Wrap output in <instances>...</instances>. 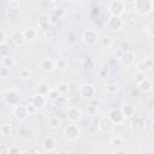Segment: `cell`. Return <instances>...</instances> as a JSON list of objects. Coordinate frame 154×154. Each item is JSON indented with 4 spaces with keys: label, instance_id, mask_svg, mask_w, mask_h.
I'll use <instances>...</instances> for the list:
<instances>
[{
    "label": "cell",
    "instance_id": "obj_1",
    "mask_svg": "<svg viewBox=\"0 0 154 154\" xmlns=\"http://www.w3.org/2000/svg\"><path fill=\"white\" fill-rule=\"evenodd\" d=\"M153 0H135L134 10L140 16H148L153 11Z\"/></svg>",
    "mask_w": 154,
    "mask_h": 154
},
{
    "label": "cell",
    "instance_id": "obj_2",
    "mask_svg": "<svg viewBox=\"0 0 154 154\" xmlns=\"http://www.w3.org/2000/svg\"><path fill=\"white\" fill-rule=\"evenodd\" d=\"M82 41L87 46H95L100 41V35L97 34L96 30L93 29H87L82 34Z\"/></svg>",
    "mask_w": 154,
    "mask_h": 154
},
{
    "label": "cell",
    "instance_id": "obj_3",
    "mask_svg": "<svg viewBox=\"0 0 154 154\" xmlns=\"http://www.w3.org/2000/svg\"><path fill=\"white\" fill-rule=\"evenodd\" d=\"M64 136L66 140L69 141H76L77 138H79L81 136V129L76 123H71L67 124L64 129Z\"/></svg>",
    "mask_w": 154,
    "mask_h": 154
},
{
    "label": "cell",
    "instance_id": "obj_4",
    "mask_svg": "<svg viewBox=\"0 0 154 154\" xmlns=\"http://www.w3.org/2000/svg\"><path fill=\"white\" fill-rule=\"evenodd\" d=\"M4 101L10 107H14L20 101V94H19V91L16 90V89H7L4 93Z\"/></svg>",
    "mask_w": 154,
    "mask_h": 154
},
{
    "label": "cell",
    "instance_id": "obj_5",
    "mask_svg": "<svg viewBox=\"0 0 154 154\" xmlns=\"http://www.w3.org/2000/svg\"><path fill=\"white\" fill-rule=\"evenodd\" d=\"M12 114H13V117H14L17 120H20V122L26 120L28 117L30 116L29 112H28V107H26V105H23V103H20V102L13 107V109H12Z\"/></svg>",
    "mask_w": 154,
    "mask_h": 154
},
{
    "label": "cell",
    "instance_id": "obj_6",
    "mask_svg": "<svg viewBox=\"0 0 154 154\" xmlns=\"http://www.w3.org/2000/svg\"><path fill=\"white\" fill-rule=\"evenodd\" d=\"M124 25V20L122 17L119 16H109L107 22H106V26L108 30H112V31H118L123 28Z\"/></svg>",
    "mask_w": 154,
    "mask_h": 154
},
{
    "label": "cell",
    "instance_id": "obj_7",
    "mask_svg": "<svg viewBox=\"0 0 154 154\" xmlns=\"http://www.w3.org/2000/svg\"><path fill=\"white\" fill-rule=\"evenodd\" d=\"M97 126H99L100 131H102L105 134H111L114 129V124H113V122L111 120V118L108 116L101 117L97 122Z\"/></svg>",
    "mask_w": 154,
    "mask_h": 154
},
{
    "label": "cell",
    "instance_id": "obj_8",
    "mask_svg": "<svg viewBox=\"0 0 154 154\" xmlns=\"http://www.w3.org/2000/svg\"><path fill=\"white\" fill-rule=\"evenodd\" d=\"M108 11H109V14L111 16H119L122 17L124 11H125V5L124 2L122 1H114L112 0L109 6H108Z\"/></svg>",
    "mask_w": 154,
    "mask_h": 154
},
{
    "label": "cell",
    "instance_id": "obj_9",
    "mask_svg": "<svg viewBox=\"0 0 154 154\" xmlns=\"http://www.w3.org/2000/svg\"><path fill=\"white\" fill-rule=\"evenodd\" d=\"M96 94V89L91 83H84L79 88V95L84 99H93Z\"/></svg>",
    "mask_w": 154,
    "mask_h": 154
},
{
    "label": "cell",
    "instance_id": "obj_10",
    "mask_svg": "<svg viewBox=\"0 0 154 154\" xmlns=\"http://www.w3.org/2000/svg\"><path fill=\"white\" fill-rule=\"evenodd\" d=\"M38 65H40V69L46 73H51L57 69V61L53 60L52 58H45L40 60Z\"/></svg>",
    "mask_w": 154,
    "mask_h": 154
},
{
    "label": "cell",
    "instance_id": "obj_11",
    "mask_svg": "<svg viewBox=\"0 0 154 154\" xmlns=\"http://www.w3.org/2000/svg\"><path fill=\"white\" fill-rule=\"evenodd\" d=\"M107 116L111 118V120L113 122L114 125H120V124H123L124 120H125V117H124L122 109H120V108H117V107H116V108H112V109L108 112Z\"/></svg>",
    "mask_w": 154,
    "mask_h": 154
},
{
    "label": "cell",
    "instance_id": "obj_12",
    "mask_svg": "<svg viewBox=\"0 0 154 154\" xmlns=\"http://www.w3.org/2000/svg\"><path fill=\"white\" fill-rule=\"evenodd\" d=\"M135 59H136L135 53L130 49H126V51H123V54H122L119 61L122 63V65L129 67V66H132L135 64Z\"/></svg>",
    "mask_w": 154,
    "mask_h": 154
},
{
    "label": "cell",
    "instance_id": "obj_13",
    "mask_svg": "<svg viewBox=\"0 0 154 154\" xmlns=\"http://www.w3.org/2000/svg\"><path fill=\"white\" fill-rule=\"evenodd\" d=\"M66 117H67V119H69L71 123H77V122L81 119V117H82V111H81V108H78V107L71 106V107H69L67 111H66Z\"/></svg>",
    "mask_w": 154,
    "mask_h": 154
},
{
    "label": "cell",
    "instance_id": "obj_14",
    "mask_svg": "<svg viewBox=\"0 0 154 154\" xmlns=\"http://www.w3.org/2000/svg\"><path fill=\"white\" fill-rule=\"evenodd\" d=\"M136 88L138 89L140 93H142V94H148V93H150V91L153 90V82H152L149 78L146 77L143 81L136 83Z\"/></svg>",
    "mask_w": 154,
    "mask_h": 154
},
{
    "label": "cell",
    "instance_id": "obj_15",
    "mask_svg": "<svg viewBox=\"0 0 154 154\" xmlns=\"http://www.w3.org/2000/svg\"><path fill=\"white\" fill-rule=\"evenodd\" d=\"M136 69L137 71H141V72H148L150 70L154 69V60L153 59H143V60H140L137 64H136Z\"/></svg>",
    "mask_w": 154,
    "mask_h": 154
},
{
    "label": "cell",
    "instance_id": "obj_16",
    "mask_svg": "<svg viewBox=\"0 0 154 154\" xmlns=\"http://www.w3.org/2000/svg\"><path fill=\"white\" fill-rule=\"evenodd\" d=\"M78 65L84 69V70H88V71H91L95 69L96 66V63L93 58H89V57H82L78 59Z\"/></svg>",
    "mask_w": 154,
    "mask_h": 154
},
{
    "label": "cell",
    "instance_id": "obj_17",
    "mask_svg": "<svg viewBox=\"0 0 154 154\" xmlns=\"http://www.w3.org/2000/svg\"><path fill=\"white\" fill-rule=\"evenodd\" d=\"M47 100H48L47 96L40 95V94H35V95L32 96V99H31V102H32V105L37 108V111H40V109H43V108L46 107Z\"/></svg>",
    "mask_w": 154,
    "mask_h": 154
},
{
    "label": "cell",
    "instance_id": "obj_18",
    "mask_svg": "<svg viewBox=\"0 0 154 154\" xmlns=\"http://www.w3.org/2000/svg\"><path fill=\"white\" fill-rule=\"evenodd\" d=\"M11 41H12V43H13L16 47L23 46V45L26 42V38H25V36H24V34H23V30H22V31H19V30L14 31V32L11 35Z\"/></svg>",
    "mask_w": 154,
    "mask_h": 154
},
{
    "label": "cell",
    "instance_id": "obj_19",
    "mask_svg": "<svg viewBox=\"0 0 154 154\" xmlns=\"http://www.w3.org/2000/svg\"><path fill=\"white\" fill-rule=\"evenodd\" d=\"M41 146H42V149H43L45 152H53V150H55V148H57V141H55L53 137L47 136V137H45V138L42 140Z\"/></svg>",
    "mask_w": 154,
    "mask_h": 154
},
{
    "label": "cell",
    "instance_id": "obj_20",
    "mask_svg": "<svg viewBox=\"0 0 154 154\" xmlns=\"http://www.w3.org/2000/svg\"><path fill=\"white\" fill-rule=\"evenodd\" d=\"M125 119H131L135 117V113H136V108L135 106H132L131 103H124L122 107H120Z\"/></svg>",
    "mask_w": 154,
    "mask_h": 154
},
{
    "label": "cell",
    "instance_id": "obj_21",
    "mask_svg": "<svg viewBox=\"0 0 154 154\" xmlns=\"http://www.w3.org/2000/svg\"><path fill=\"white\" fill-rule=\"evenodd\" d=\"M47 126L52 130L59 129L61 126V119L58 116H49L47 119Z\"/></svg>",
    "mask_w": 154,
    "mask_h": 154
},
{
    "label": "cell",
    "instance_id": "obj_22",
    "mask_svg": "<svg viewBox=\"0 0 154 154\" xmlns=\"http://www.w3.org/2000/svg\"><path fill=\"white\" fill-rule=\"evenodd\" d=\"M43 32V36L46 37V38H48V40H54V38H57V36H58V30H57V28L54 26V24H51L46 30H43L42 31Z\"/></svg>",
    "mask_w": 154,
    "mask_h": 154
},
{
    "label": "cell",
    "instance_id": "obj_23",
    "mask_svg": "<svg viewBox=\"0 0 154 154\" xmlns=\"http://www.w3.org/2000/svg\"><path fill=\"white\" fill-rule=\"evenodd\" d=\"M53 106L58 109H63L66 108L69 106V99L65 95H60L55 101H53Z\"/></svg>",
    "mask_w": 154,
    "mask_h": 154
},
{
    "label": "cell",
    "instance_id": "obj_24",
    "mask_svg": "<svg viewBox=\"0 0 154 154\" xmlns=\"http://www.w3.org/2000/svg\"><path fill=\"white\" fill-rule=\"evenodd\" d=\"M37 24H38V28L43 31V30H46L51 24H52V22H51V17H48L47 14H42V16H40L38 17V20H37Z\"/></svg>",
    "mask_w": 154,
    "mask_h": 154
},
{
    "label": "cell",
    "instance_id": "obj_25",
    "mask_svg": "<svg viewBox=\"0 0 154 154\" xmlns=\"http://www.w3.org/2000/svg\"><path fill=\"white\" fill-rule=\"evenodd\" d=\"M14 65H16V61H14V58H13V57H11L10 54L1 55V66L12 69Z\"/></svg>",
    "mask_w": 154,
    "mask_h": 154
},
{
    "label": "cell",
    "instance_id": "obj_26",
    "mask_svg": "<svg viewBox=\"0 0 154 154\" xmlns=\"http://www.w3.org/2000/svg\"><path fill=\"white\" fill-rule=\"evenodd\" d=\"M23 34H24L26 41H34V40L37 37V30H36L35 28H31V26L25 28V29L23 30Z\"/></svg>",
    "mask_w": 154,
    "mask_h": 154
},
{
    "label": "cell",
    "instance_id": "obj_27",
    "mask_svg": "<svg viewBox=\"0 0 154 154\" xmlns=\"http://www.w3.org/2000/svg\"><path fill=\"white\" fill-rule=\"evenodd\" d=\"M51 87L48 83H38L35 88V94H40V95H45L47 96V94L49 93Z\"/></svg>",
    "mask_w": 154,
    "mask_h": 154
},
{
    "label": "cell",
    "instance_id": "obj_28",
    "mask_svg": "<svg viewBox=\"0 0 154 154\" xmlns=\"http://www.w3.org/2000/svg\"><path fill=\"white\" fill-rule=\"evenodd\" d=\"M1 136H10L12 135V124L11 123H2L0 126Z\"/></svg>",
    "mask_w": 154,
    "mask_h": 154
},
{
    "label": "cell",
    "instance_id": "obj_29",
    "mask_svg": "<svg viewBox=\"0 0 154 154\" xmlns=\"http://www.w3.org/2000/svg\"><path fill=\"white\" fill-rule=\"evenodd\" d=\"M99 43H100L103 48H111L112 45H113V41H112V37H111V36H108V35H103V36L100 37Z\"/></svg>",
    "mask_w": 154,
    "mask_h": 154
},
{
    "label": "cell",
    "instance_id": "obj_30",
    "mask_svg": "<svg viewBox=\"0 0 154 154\" xmlns=\"http://www.w3.org/2000/svg\"><path fill=\"white\" fill-rule=\"evenodd\" d=\"M57 89L59 90V93L61 95H67L70 93V84L67 82H60L57 87Z\"/></svg>",
    "mask_w": 154,
    "mask_h": 154
},
{
    "label": "cell",
    "instance_id": "obj_31",
    "mask_svg": "<svg viewBox=\"0 0 154 154\" xmlns=\"http://www.w3.org/2000/svg\"><path fill=\"white\" fill-rule=\"evenodd\" d=\"M63 8H57L54 12H53V14H52V17H51V22H52V24H55V23H58V20L61 18V16H63Z\"/></svg>",
    "mask_w": 154,
    "mask_h": 154
},
{
    "label": "cell",
    "instance_id": "obj_32",
    "mask_svg": "<svg viewBox=\"0 0 154 154\" xmlns=\"http://www.w3.org/2000/svg\"><path fill=\"white\" fill-rule=\"evenodd\" d=\"M60 95H61V94L59 93V90H58L57 88H55V89H51L49 93L47 94V99H48V101H52V102H53V101H55Z\"/></svg>",
    "mask_w": 154,
    "mask_h": 154
},
{
    "label": "cell",
    "instance_id": "obj_33",
    "mask_svg": "<svg viewBox=\"0 0 154 154\" xmlns=\"http://www.w3.org/2000/svg\"><path fill=\"white\" fill-rule=\"evenodd\" d=\"M105 89H106V93H107L108 95H114V94L118 91V85H117L116 83H108Z\"/></svg>",
    "mask_w": 154,
    "mask_h": 154
},
{
    "label": "cell",
    "instance_id": "obj_34",
    "mask_svg": "<svg viewBox=\"0 0 154 154\" xmlns=\"http://www.w3.org/2000/svg\"><path fill=\"white\" fill-rule=\"evenodd\" d=\"M109 143H111L112 146H114V147H120V146L124 144V138L120 137V136H113V137L111 138Z\"/></svg>",
    "mask_w": 154,
    "mask_h": 154
},
{
    "label": "cell",
    "instance_id": "obj_35",
    "mask_svg": "<svg viewBox=\"0 0 154 154\" xmlns=\"http://www.w3.org/2000/svg\"><path fill=\"white\" fill-rule=\"evenodd\" d=\"M99 77H102V78H105V77H107L108 76V73H109V69H108V66L107 65H103V66H101L100 69H99Z\"/></svg>",
    "mask_w": 154,
    "mask_h": 154
},
{
    "label": "cell",
    "instance_id": "obj_36",
    "mask_svg": "<svg viewBox=\"0 0 154 154\" xmlns=\"http://www.w3.org/2000/svg\"><path fill=\"white\" fill-rule=\"evenodd\" d=\"M85 111H87V114L88 116H95L97 113V106H95L93 103H89L87 106V109Z\"/></svg>",
    "mask_w": 154,
    "mask_h": 154
},
{
    "label": "cell",
    "instance_id": "obj_37",
    "mask_svg": "<svg viewBox=\"0 0 154 154\" xmlns=\"http://www.w3.org/2000/svg\"><path fill=\"white\" fill-rule=\"evenodd\" d=\"M7 6L11 10H18L20 6V0H8L7 1Z\"/></svg>",
    "mask_w": 154,
    "mask_h": 154
},
{
    "label": "cell",
    "instance_id": "obj_38",
    "mask_svg": "<svg viewBox=\"0 0 154 154\" xmlns=\"http://www.w3.org/2000/svg\"><path fill=\"white\" fill-rule=\"evenodd\" d=\"M19 77H20L22 79H28V78L31 77V71H30L29 69H22V70L19 71Z\"/></svg>",
    "mask_w": 154,
    "mask_h": 154
},
{
    "label": "cell",
    "instance_id": "obj_39",
    "mask_svg": "<svg viewBox=\"0 0 154 154\" xmlns=\"http://www.w3.org/2000/svg\"><path fill=\"white\" fill-rule=\"evenodd\" d=\"M57 67L60 69V70H65L67 67V60L64 59V58H60L57 60Z\"/></svg>",
    "mask_w": 154,
    "mask_h": 154
},
{
    "label": "cell",
    "instance_id": "obj_40",
    "mask_svg": "<svg viewBox=\"0 0 154 154\" xmlns=\"http://www.w3.org/2000/svg\"><path fill=\"white\" fill-rule=\"evenodd\" d=\"M8 36H7V34H6V31L2 29L1 31H0V45H6L7 43V41H8Z\"/></svg>",
    "mask_w": 154,
    "mask_h": 154
},
{
    "label": "cell",
    "instance_id": "obj_41",
    "mask_svg": "<svg viewBox=\"0 0 154 154\" xmlns=\"http://www.w3.org/2000/svg\"><path fill=\"white\" fill-rule=\"evenodd\" d=\"M126 22H128V24H129L130 26H135V24L137 23V17L132 13V14H130V16H129V18H128V20H126Z\"/></svg>",
    "mask_w": 154,
    "mask_h": 154
},
{
    "label": "cell",
    "instance_id": "obj_42",
    "mask_svg": "<svg viewBox=\"0 0 154 154\" xmlns=\"http://www.w3.org/2000/svg\"><path fill=\"white\" fill-rule=\"evenodd\" d=\"M8 75H10V69L5 67V66H1L0 67V77L1 78H6Z\"/></svg>",
    "mask_w": 154,
    "mask_h": 154
},
{
    "label": "cell",
    "instance_id": "obj_43",
    "mask_svg": "<svg viewBox=\"0 0 154 154\" xmlns=\"http://www.w3.org/2000/svg\"><path fill=\"white\" fill-rule=\"evenodd\" d=\"M144 78H146V73L141 72V71H137V73L135 75V83H138V82L143 81Z\"/></svg>",
    "mask_w": 154,
    "mask_h": 154
},
{
    "label": "cell",
    "instance_id": "obj_44",
    "mask_svg": "<svg viewBox=\"0 0 154 154\" xmlns=\"http://www.w3.org/2000/svg\"><path fill=\"white\" fill-rule=\"evenodd\" d=\"M26 107H28V112H29V114H30V116H32V114H35V113H37V112H38V111H37V108L32 105V102L28 103V105H26Z\"/></svg>",
    "mask_w": 154,
    "mask_h": 154
},
{
    "label": "cell",
    "instance_id": "obj_45",
    "mask_svg": "<svg viewBox=\"0 0 154 154\" xmlns=\"http://www.w3.org/2000/svg\"><path fill=\"white\" fill-rule=\"evenodd\" d=\"M147 32H148V35L149 36H152V37H154V22H152V23H149L148 25H147Z\"/></svg>",
    "mask_w": 154,
    "mask_h": 154
},
{
    "label": "cell",
    "instance_id": "obj_46",
    "mask_svg": "<svg viewBox=\"0 0 154 154\" xmlns=\"http://www.w3.org/2000/svg\"><path fill=\"white\" fill-rule=\"evenodd\" d=\"M8 152H10V147L7 144L0 146V154H8Z\"/></svg>",
    "mask_w": 154,
    "mask_h": 154
},
{
    "label": "cell",
    "instance_id": "obj_47",
    "mask_svg": "<svg viewBox=\"0 0 154 154\" xmlns=\"http://www.w3.org/2000/svg\"><path fill=\"white\" fill-rule=\"evenodd\" d=\"M8 154H22V149L18 147H10Z\"/></svg>",
    "mask_w": 154,
    "mask_h": 154
},
{
    "label": "cell",
    "instance_id": "obj_48",
    "mask_svg": "<svg viewBox=\"0 0 154 154\" xmlns=\"http://www.w3.org/2000/svg\"><path fill=\"white\" fill-rule=\"evenodd\" d=\"M67 38H69V41H70L71 43H73V42L76 41V36H75V34H73L72 31L67 32Z\"/></svg>",
    "mask_w": 154,
    "mask_h": 154
},
{
    "label": "cell",
    "instance_id": "obj_49",
    "mask_svg": "<svg viewBox=\"0 0 154 154\" xmlns=\"http://www.w3.org/2000/svg\"><path fill=\"white\" fill-rule=\"evenodd\" d=\"M40 152L41 150L38 148H36V147H30V148L25 149V153H40Z\"/></svg>",
    "mask_w": 154,
    "mask_h": 154
},
{
    "label": "cell",
    "instance_id": "obj_50",
    "mask_svg": "<svg viewBox=\"0 0 154 154\" xmlns=\"http://www.w3.org/2000/svg\"><path fill=\"white\" fill-rule=\"evenodd\" d=\"M113 153H114V154H126L128 150H126V149H114Z\"/></svg>",
    "mask_w": 154,
    "mask_h": 154
},
{
    "label": "cell",
    "instance_id": "obj_51",
    "mask_svg": "<svg viewBox=\"0 0 154 154\" xmlns=\"http://www.w3.org/2000/svg\"><path fill=\"white\" fill-rule=\"evenodd\" d=\"M124 5H134L135 4V0H123Z\"/></svg>",
    "mask_w": 154,
    "mask_h": 154
},
{
    "label": "cell",
    "instance_id": "obj_52",
    "mask_svg": "<svg viewBox=\"0 0 154 154\" xmlns=\"http://www.w3.org/2000/svg\"><path fill=\"white\" fill-rule=\"evenodd\" d=\"M55 152L57 153H70V150L67 149H55Z\"/></svg>",
    "mask_w": 154,
    "mask_h": 154
},
{
    "label": "cell",
    "instance_id": "obj_53",
    "mask_svg": "<svg viewBox=\"0 0 154 154\" xmlns=\"http://www.w3.org/2000/svg\"><path fill=\"white\" fill-rule=\"evenodd\" d=\"M150 131L154 134V119L152 120V123H150Z\"/></svg>",
    "mask_w": 154,
    "mask_h": 154
},
{
    "label": "cell",
    "instance_id": "obj_54",
    "mask_svg": "<svg viewBox=\"0 0 154 154\" xmlns=\"http://www.w3.org/2000/svg\"><path fill=\"white\" fill-rule=\"evenodd\" d=\"M90 103H93V105H95V106H99V101H97V100H93Z\"/></svg>",
    "mask_w": 154,
    "mask_h": 154
},
{
    "label": "cell",
    "instance_id": "obj_55",
    "mask_svg": "<svg viewBox=\"0 0 154 154\" xmlns=\"http://www.w3.org/2000/svg\"><path fill=\"white\" fill-rule=\"evenodd\" d=\"M60 1H63V2H69L70 0H60Z\"/></svg>",
    "mask_w": 154,
    "mask_h": 154
},
{
    "label": "cell",
    "instance_id": "obj_56",
    "mask_svg": "<svg viewBox=\"0 0 154 154\" xmlns=\"http://www.w3.org/2000/svg\"><path fill=\"white\" fill-rule=\"evenodd\" d=\"M114 1H122L123 2V0H114Z\"/></svg>",
    "mask_w": 154,
    "mask_h": 154
},
{
    "label": "cell",
    "instance_id": "obj_57",
    "mask_svg": "<svg viewBox=\"0 0 154 154\" xmlns=\"http://www.w3.org/2000/svg\"><path fill=\"white\" fill-rule=\"evenodd\" d=\"M40 1H45V0H40Z\"/></svg>",
    "mask_w": 154,
    "mask_h": 154
}]
</instances>
